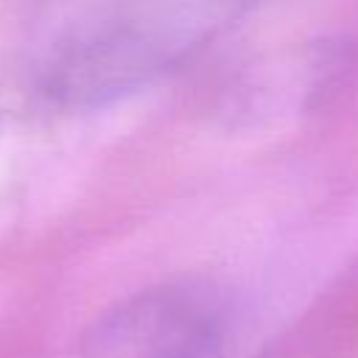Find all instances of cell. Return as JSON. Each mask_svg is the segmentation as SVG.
Listing matches in <instances>:
<instances>
[{
	"label": "cell",
	"instance_id": "obj_1",
	"mask_svg": "<svg viewBox=\"0 0 358 358\" xmlns=\"http://www.w3.org/2000/svg\"><path fill=\"white\" fill-rule=\"evenodd\" d=\"M218 17L221 0H45L28 70L59 106H103L179 67Z\"/></svg>",
	"mask_w": 358,
	"mask_h": 358
},
{
	"label": "cell",
	"instance_id": "obj_2",
	"mask_svg": "<svg viewBox=\"0 0 358 358\" xmlns=\"http://www.w3.org/2000/svg\"><path fill=\"white\" fill-rule=\"evenodd\" d=\"M221 336L218 296L199 282H168L109 310L87 358H221Z\"/></svg>",
	"mask_w": 358,
	"mask_h": 358
}]
</instances>
